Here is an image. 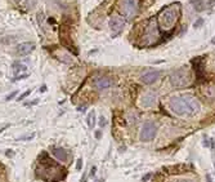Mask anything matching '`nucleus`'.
<instances>
[{
  "mask_svg": "<svg viewBox=\"0 0 215 182\" xmlns=\"http://www.w3.org/2000/svg\"><path fill=\"white\" fill-rule=\"evenodd\" d=\"M47 91V85H42V87L40 88V92H45Z\"/></svg>",
  "mask_w": 215,
  "mask_h": 182,
  "instance_id": "nucleus-26",
  "label": "nucleus"
},
{
  "mask_svg": "<svg viewBox=\"0 0 215 182\" xmlns=\"http://www.w3.org/2000/svg\"><path fill=\"white\" fill-rule=\"evenodd\" d=\"M30 93H31V89H30V91H27V92H25L23 94H21V97L18 98V101H22V100H25V98L27 97V96H28Z\"/></svg>",
  "mask_w": 215,
  "mask_h": 182,
  "instance_id": "nucleus-21",
  "label": "nucleus"
},
{
  "mask_svg": "<svg viewBox=\"0 0 215 182\" xmlns=\"http://www.w3.org/2000/svg\"><path fill=\"white\" fill-rule=\"evenodd\" d=\"M211 43H212V44H215V36H214V38L211 39Z\"/></svg>",
  "mask_w": 215,
  "mask_h": 182,
  "instance_id": "nucleus-31",
  "label": "nucleus"
},
{
  "mask_svg": "<svg viewBox=\"0 0 215 182\" xmlns=\"http://www.w3.org/2000/svg\"><path fill=\"white\" fill-rule=\"evenodd\" d=\"M160 38V33H158V26L156 19L152 18L149 19V22L146 27V33H144V40H146V45H152L156 43V40Z\"/></svg>",
  "mask_w": 215,
  "mask_h": 182,
  "instance_id": "nucleus-5",
  "label": "nucleus"
},
{
  "mask_svg": "<svg viewBox=\"0 0 215 182\" xmlns=\"http://www.w3.org/2000/svg\"><path fill=\"white\" fill-rule=\"evenodd\" d=\"M208 182H212V181H211V177H210V174H208Z\"/></svg>",
  "mask_w": 215,
  "mask_h": 182,
  "instance_id": "nucleus-30",
  "label": "nucleus"
},
{
  "mask_svg": "<svg viewBox=\"0 0 215 182\" xmlns=\"http://www.w3.org/2000/svg\"><path fill=\"white\" fill-rule=\"evenodd\" d=\"M173 182H196V181L192 178H175Z\"/></svg>",
  "mask_w": 215,
  "mask_h": 182,
  "instance_id": "nucleus-19",
  "label": "nucleus"
},
{
  "mask_svg": "<svg viewBox=\"0 0 215 182\" xmlns=\"http://www.w3.org/2000/svg\"><path fill=\"white\" fill-rule=\"evenodd\" d=\"M106 124H107L106 117H104V116H101V117H99V125L103 128V127H106Z\"/></svg>",
  "mask_w": 215,
  "mask_h": 182,
  "instance_id": "nucleus-20",
  "label": "nucleus"
},
{
  "mask_svg": "<svg viewBox=\"0 0 215 182\" xmlns=\"http://www.w3.org/2000/svg\"><path fill=\"white\" fill-rule=\"evenodd\" d=\"M57 58L64 63H71L72 62V57L68 55V53H63V55H57Z\"/></svg>",
  "mask_w": 215,
  "mask_h": 182,
  "instance_id": "nucleus-15",
  "label": "nucleus"
},
{
  "mask_svg": "<svg viewBox=\"0 0 215 182\" xmlns=\"http://www.w3.org/2000/svg\"><path fill=\"white\" fill-rule=\"evenodd\" d=\"M27 67L25 66V65H22V63H18V62H16V63H13V72L14 74H18V72H21V71H25Z\"/></svg>",
  "mask_w": 215,
  "mask_h": 182,
  "instance_id": "nucleus-17",
  "label": "nucleus"
},
{
  "mask_svg": "<svg viewBox=\"0 0 215 182\" xmlns=\"http://www.w3.org/2000/svg\"><path fill=\"white\" fill-rule=\"evenodd\" d=\"M95 136H97V138H101V132H97Z\"/></svg>",
  "mask_w": 215,
  "mask_h": 182,
  "instance_id": "nucleus-29",
  "label": "nucleus"
},
{
  "mask_svg": "<svg viewBox=\"0 0 215 182\" xmlns=\"http://www.w3.org/2000/svg\"><path fill=\"white\" fill-rule=\"evenodd\" d=\"M160 74H161V72L157 71V70L147 71L146 74H143L142 76H141V81L144 83V84H152V83H155L156 80H158Z\"/></svg>",
  "mask_w": 215,
  "mask_h": 182,
  "instance_id": "nucleus-10",
  "label": "nucleus"
},
{
  "mask_svg": "<svg viewBox=\"0 0 215 182\" xmlns=\"http://www.w3.org/2000/svg\"><path fill=\"white\" fill-rule=\"evenodd\" d=\"M36 176L38 178H41L48 182H57L64 178L66 176V169H63L59 164L53 162L50 159L40 160L36 167Z\"/></svg>",
  "mask_w": 215,
  "mask_h": 182,
  "instance_id": "nucleus-2",
  "label": "nucleus"
},
{
  "mask_svg": "<svg viewBox=\"0 0 215 182\" xmlns=\"http://www.w3.org/2000/svg\"><path fill=\"white\" fill-rule=\"evenodd\" d=\"M94 119H95V114H94V111H92L88 115V125H89V128H93L94 127V124H95Z\"/></svg>",
  "mask_w": 215,
  "mask_h": 182,
  "instance_id": "nucleus-18",
  "label": "nucleus"
},
{
  "mask_svg": "<svg viewBox=\"0 0 215 182\" xmlns=\"http://www.w3.org/2000/svg\"><path fill=\"white\" fill-rule=\"evenodd\" d=\"M156 134H157V124L153 122H146L142 125L139 138H141V141H143V142H149L156 137Z\"/></svg>",
  "mask_w": 215,
  "mask_h": 182,
  "instance_id": "nucleus-7",
  "label": "nucleus"
},
{
  "mask_svg": "<svg viewBox=\"0 0 215 182\" xmlns=\"http://www.w3.org/2000/svg\"><path fill=\"white\" fill-rule=\"evenodd\" d=\"M16 2H19V0H16Z\"/></svg>",
  "mask_w": 215,
  "mask_h": 182,
  "instance_id": "nucleus-32",
  "label": "nucleus"
},
{
  "mask_svg": "<svg viewBox=\"0 0 215 182\" xmlns=\"http://www.w3.org/2000/svg\"><path fill=\"white\" fill-rule=\"evenodd\" d=\"M179 7L178 5H170L165 8L164 10H161V13L158 14V22L161 27L165 30H170L175 25L179 17Z\"/></svg>",
  "mask_w": 215,
  "mask_h": 182,
  "instance_id": "nucleus-3",
  "label": "nucleus"
},
{
  "mask_svg": "<svg viewBox=\"0 0 215 182\" xmlns=\"http://www.w3.org/2000/svg\"><path fill=\"white\" fill-rule=\"evenodd\" d=\"M81 165H82V160L79 159V160H78V164H76V169L80 170V169H81Z\"/></svg>",
  "mask_w": 215,
  "mask_h": 182,
  "instance_id": "nucleus-24",
  "label": "nucleus"
},
{
  "mask_svg": "<svg viewBox=\"0 0 215 182\" xmlns=\"http://www.w3.org/2000/svg\"><path fill=\"white\" fill-rule=\"evenodd\" d=\"M156 103V94L152 92H148L144 96H142L141 98V106L142 107H152V106Z\"/></svg>",
  "mask_w": 215,
  "mask_h": 182,
  "instance_id": "nucleus-11",
  "label": "nucleus"
},
{
  "mask_svg": "<svg viewBox=\"0 0 215 182\" xmlns=\"http://www.w3.org/2000/svg\"><path fill=\"white\" fill-rule=\"evenodd\" d=\"M149 177H151V174H147L146 177H143V182H146V181H147V179H148Z\"/></svg>",
  "mask_w": 215,
  "mask_h": 182,
  "instance_id": "nucleus-27",
  "label": "nucleus"
},
{
  "mask_svg": "<svg viewBox=\"0 0 215 182\" xmlns=\"http://www.w3.org/2000/svg\"><path fill=\"white\" fill-rule=\"evenodd\" d=\"M170 83L177 88H182V87H187L191 83V74L188 71V69L182 67L178 70H174L170 74Z\"/></svg>",
  "mask_w": 215,
  "mask_h": 182,
  "instance_id": "nucleus-4",
  "label": "nucleus"
},
{
  "mask_svg": "<svg viewBox=\"0 0 215 182\" xmlns=\"http://www.w3.org/2000/svg\"><path fill=\"white\" fill-rule=\"evenodd\" d=\"M27 76H28L27 74H23V75H21V76H17V78H16V80H19V79H25V78H27Z\"/></svg>",
  "mask_w": 215,
  "mask_h": 182,
  "instance_id": "nucleus-25",
  "label": "nucleus"
},
{
  "mask_svg": "<svg viewBox=\"0 0 215 182\" xmlns=\"http://www.w3.org/2000/svg\"><path fill=\"white\" fill-rule=\"evenodd\" d=\"M138 0H121L119 9L126 18H133L138 13Z\"/></svg>",
  "mask_w": 215,
  "mask_h": 182,
  "instance_id": "nucleus-6",
  "label": "nucleus"
},
{
  "mask_svg": "<svg viewBox=\"0 0 215 182\" xmlns=\"http://www.w3.org/2000/svg\"><path fill=\"white\" fill-rule=\"evenodd\" d=\"M124 26H125V21H124L121 17L113 16V17L110 19V27H111V30L113 31L115 34H119L120 31L124 29Z\"/></svg>",
  "mask_w": 215,
  "mask_h": 182,
  "instance_id": "nucleus-9",
  "label": "nucleus"
},
{
  "mask_svg": "<svg viewBox=\"0 0 215 182\" xmlns=\"http://www.w3.org/2000/svg\"><path fill=\"white\" fill-rule=\"evenodd\" d=\"M202 94L209 100H215V87H212V85L205 87L202 89Z\"/></svg>",
  "mask_w": 215,
  "mask_h": 182,
  "instance_id": "nucleus-14",
  "label": "nucleus"
},
{
  "mask_svg": "<svg viewBox=\"0 0 215 182\" xmlns=\"http://www.w3.org/2000/svg\"><path fill=\"white\" fill-rule=\"evenodd\" d=\"M202 23H203V19H202V18H200V19L197 21V22H195V27H200Z\"/></svg>",
  "mask_w": 215,
  "mask_h": 182,
  "instance_id": "nucleus-23",
  "label": "nucleus"
},
{
  "mask_svg": "<svg viewBox=\"0 0 215 182\" xmlns=\"http://www.w3.org/2000/svg\"><path fill=\"white\" fill-rule=\"evenodd\" d=\"M169 109L179 116H193L200 112L201 105L195 96L179 94L169 100Z\"/></svg>",
  "mask_w": 215,
  "mask_h": 182,
  "instance_id": "nucleus-1",
  "label": "nucleus"
},
{
  "mask_svg": "<svg viewBox=\"0 0 215 182\" xmlns=\"http://www.w3.org/2000/svg\"><path fill=\"white\" fill-rule=\"evenodd\" d=\"M34 49H35V44H34V43H30V41L21 43V44L17 45V48H16V55L17 56H27Z\"/></svg>",
  "mask_w": 215,
  "mask_h": 182,
  "instance_id": "nucleus-8",
  "label": "nucleus"
},
{
  "mask_svg": "<svg viewBox=\"0 0 215 182\" xmlns=\"http://www.w3.org/2000/svg\"><path fill=\"white\" fill-rule=\"evenodd\" d=\"M52 153H53V155H54V156L59 160V162H67V159H68V153H67L63 147H53Z\"/></svg>",
  "mask_w": 215,
  "mask_h": 182,
  "instance_id": "nucleus-13",
  "label": "nucleus"
},
{
  "mask_svg": "<svg viewBox=\"0 0 215 182\" xmlns=\"http://www.w3.org/2000/svg\"><path fill=\"white\" fill-rule=\"evenodd\" d=\"M94 85H95L97 89L103 91V89H108L111 85H112V81L108 78H98V79L94 81Z\"/></svg>",
  "mask_w": 215,
  "mask_h": 182,
  "instance_id": "nucleus-12",
  "label": "nucleus"
},
{
  "mask_svg": "<svg viewBox=\"0 0 215 182\" xmlns=\"http://www.w3.org/2000/svg\"><path fill=\"white\" fill-rule=\"evenodd\" d=\"M95 170H97V168L93 167V168H92V174H93V176H94V173H95Z\"/></svg>",
  "mask_w": 215,
  "mask_h": 182,
  "instance_id": "nucleus-28",
  "label": "nucleus"
},
{
  "mask_svg": "<svg viewBox=\"0 0 215 182\" xmlns=\"http://www.w3.org/2000/svg\"><path fill=\"white\" fill-rule=\"evenodd\" d=\"M36 4H38V0H26L23 3V7H25V9L30 10V9H34L36 7Z\"/></svg>",
  "mask_w": 215,
  "mask_h": 182,
  "instance_id": "nucleus-16",
  "label": "nucleus"
},
{
  "mask_svg": "<svg viewBox=\"0 0 215 182\" xmlns=\"http://www.w3.org/2000/svg\"><path fill=\"white\" fill-rule=\"evenodd\" d=\"M16 94H17V92H13V93H10V94H8L5 100H7V101H10V100H12V98L14 97V96H16Z\"/></svg>",
  "mask_w": 215,
  "mask_h": 182,
  "instance_id": "nucleus-22",
  "label": "nucleus"
}]
</instances>
